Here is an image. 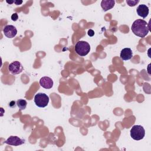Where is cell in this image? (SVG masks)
<instances>
[{
  "mask_svg": "<svg viewBox=\"0 0 151 151\" xmlns=\"http://www.w3.org/2000/svg\"><path fill=\"white\" fill-rule=\"evenodd\" d=\"M49 97L44 93H38L34 96V103L39 107H45L49 103Z\"/></svg>",
  "mask_w": 151,
  "mask_h": 151,
  "instance_id": "4",
  "label": "cell"
},
{
  "mask_svg": "<svg viewBox=\"0 0 151 151\" xmlns=\"http://www.w3.org/2000/svg\"><path fill=\"white\" fill-rule=\"evenodd\" d=\"M88 35L90 36V37H93L94 35V32L93 29H88Z\"/></svg>",
  "mask_w": 151,
  "mask_h": 151,
  "instance_id": "16",
  "label": "cell"
},
{
  "mask_svg": "<svg viewBox=\"0 0 151 151\" xmlns=\"http://www.w3.org/2000/svg\"><path fill=\"white\" fill-rule=\"evenodd\" d=\"M131 29L134 35L140 38H143L147 35L149 31V27L146 21L138 19L133 22Z\"/></svg>",
  "mask_w": 151,
  "mask_h": 151,
  "instance_id": "1",
  "label": "cell"
},
{
  "mask_svg": "<svg viewBox=\"0 0 151 151\" xmlns=\"http://www.w3.org/2000/svg\"><path fill=\"white\" fill-rule=\"evenodd\" d=\"M139 2V0H132V1H129V0H127L126 1V3L127 4V5L130 6H134L136 5H137L138 3Z\"/></svg>",
  "mask_w": 151,
  "mask_h": 151,
  "instance_id": "13",
  "label": "cell"
},
{
  "mask_svg": "<svg viewBox=\"0 0 151 151\" xmlns=\"http://www.w3.org/2000/svg\"><path fill=\"white\" fill-rule=\"evenodd\" d=\"M17 105L20 109V110H24L27 105V102L24 99H19L17 101Z\"/></svg>",
  "mask_w": 151,
  "mask_h": 151,
  "instance_id": "12",
  "label": "cell"
},
{
  "mask_svg": "<svg viewBox=\"0 0 151 151\" xmlns=\"http://www.w3.org/2000/svg\"><path fill=\"white\" fill-rule=\"evenodd\" d=\"M136 12L139 16L145 18L149 14V7L145 4L139 5L136 9Z\"/></svg>",
  "mask_w": 151,
  "mask_h": 151,
  "instance_id": "9",
  "label": "cell"
},
{
  "mask_svg": "<svg viewBox=\"0 0 151 151\" xmlns=\"http://www.w3.org/2000/svg\"><path fill=\"white\" fill-rule=\"evenodd\" d=\"M24 143H25L24 139H21L16 136H11L5 141V143L11 146H14L21 145Z\"/></svg>",
  "mask_w": 151,
  "mask_h": 151,
  "instance_id": "6",
  "label": "cell"
},
{
  "mask_svg": "<svg viewBox=\"0 0 151 151\" xmlns=\"http://www.w3.org/2000/svg\"><path fill=\"white\" fill-rule=\"evenodd\" d=\"M14 3L16 4V5H21L22 3V1H14Z\"/></svg>",
  "mask_w": 151,
  "mask_h": 151,
  "instance_id": "17",
  "label": "cell"
},
{
  "mask_svg": "<svg viewBox=\"0 0 151 151\" xmlns=\"http://www.w3.org/2000/svg\"><path fill=\"white\" fill-rule=\"evenodd\" d=\"M23 66L18 61H15L10 63L8 65V70L14 75L20 74L23 71Z\"/></svg>",
  "mask_w": 151,
  "mask_h": 151,
  "instance_id": "5",
  "label": "cell"
},
{
  "mask_svg": "<svg viewBox=\"0 0 151 151\" xmlns=\"http://www.w3.org/2000/svg\"><path fill=\"white\" fill-rule=\"evenodd\" d=\"M75 51L80 56H85L90 51V44L84 41H79L75 45Z\"/></svg>",
  "mask_w": 151,
  "mask_h": 151,
  "instance_id": "2",
  "label": "cell"
},
{
  "mask_svg": "<svg viewBox=\"0 0 151 151\" xmlns=\"http://www.w3.org/2000/svg\"><path fill=\"white\" fill-rule=\"evenodd\" d=\"M130 136L135 140L143 139L145 135V130L141 125H134L130 129Z\"/></svg>",
  "mask_w": 151,
  "mask_h": 151,
  "instance_id": "3",
  "label": "cell"
},
{
  "mask_svg": "<svg viewBox=\"0 0 151 151\" xmlns=\"http://www.w3.org/2000/svg\"><path fill=\"white\" fill-rule=\"evenodd\" d=\"M120 57L122 60L124 61L129 60L133 57V52L130 48H124L122 50L120 54Z\"/></svg>",
  "mask_w": 151,
  "mask_h": 151,
  "instance_id": "10",
  "label": "cell"
},
{
  "mask_svg": "<svg viewBox=\"0 0 151 151\" xmlns=\"http://www.w3.org/2000/svg\"><path fill=\"white\" fill-rule=\"evenodd\" d=\"M3 32L5 36L7 38H12L16 36L17 34V29L16 27L12 25H7L4 27Z\"/></svg>",
  "mask_w": 151,
  "mask_h": 151,
  "instance_id": "7",
  "label": "cell"
},
{
  "mask_svg": "<svg viewBox=\"0 0 151 151\" xmlns=\"http://www.w3.org/2000/svg\"><path fill=\"white\" fill-rule=\"evenodd\" d=\"M18 19V15L17 14V13H14L12 15H11V19L13 21H17Z\"/></svg>",
  "mask_w": 151,
  "mask_h": 151,
  "instance_id": "14",
  "label": "cell"
},
{
  "mask_svg": "<svg viewBox=\"0 0 151 151\" xmlns=\"http://www.w3.org/2000/svg\"><path fill=\"white\" fill-rule=\"evenodd\" d=\"M53 80L49 77L44 76L40 78V84L41 87L45 89H50L53 86Z\"/></svg>",
  "mask_w": 151,
  "mask_h": 151,
  "instance_id": "8",
  "label": "cell"
},
{
  "mask_svg": "<svg viewBox=\"0 0 151 151\" xmlns=\"http://www.w3.org/2000/svg\"><path fill=\"white\" fill-rule=\"evenodd\" d=\"M115 4V1L114 0H103L101 2V6L104 11H107L113 8Z\"/></svg>",
  "mask_w": 151,
  "mask_h": 151,
  "instance_id": "11",
  "label": "cell"
},
{
  "mask_svg": "<svg viewBox=\"0 0 151 151\" xmlns=\"http://www.w3.org/2000/svg\"><path fill=\"white\" fill-rule=\"evenodd\" d=\"M16 104H17V103H16L15 101H11L9 102L8 106H9L11 108H14V107H15Z\"/></svg>",
  "mask_w": 151,
  "mask_h": 151,
  "instance_id": "15",
  "label": "cell"
}]
</instances>
